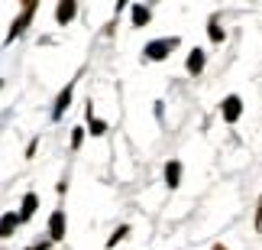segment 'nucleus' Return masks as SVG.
Instances as JSON below:
<instances>
[{"instance_id":"f257e3e1","label":"nucleus","mask_w":262,"mask_h":250,"mask_svg":"<svg viewBox=\"0 0 262 250\" xmlns=\"http://www.w3.org/2000/svg\"><path fill=\"white\" fill-rule=\"evenodd\" d=\"M36 0H26V4H23V13H19L16 20H13V26H10V33H7V43H10V39H16L19 33H23V29L29 26V20H33V13H36Z\"/></svg>"},{"instance_id":"f03ea898","label":"nucleus","mask_w":262,"mask_h":250,"mask_svg":"<svg viewBox=\"0 0 262 250\" xmlns=\"http://www.w3.org/2000/svg\"><path fill=\"white\" fill-rule=\"evenodd\" d=\"M178 46V36H165V39H156V43L146 46V59H152V62H159V59H165L172 49Z\"/></svg>"},{"instance_id":"7ed1b4c3","label":"nucleus","mask_w":262,"mask_h":250,"mask_svg":"<svg viewBox=\"0 0 262 250\" xmlns=\"http://www.w3.org/2000/svg\"><path fill=\"white\" fill-rule=\"evenodd\" d=\"M220 111H224V121L227 124H236L239 114H243V101H239L236 94H230V98H224V107H220Z\"/></svg>"},{"instance_id":"20e7f679","label":"nucleus","mask_w":262,"mask_h":250,"mask_svg":"<svg viewBox=\"0 0 262 250\" xmlns=\"http://www.w3.org/2000/svg\"><path fill=\"white\" fill-rule=\"evenodd\" d=\"M49 234H52V241H62L65 237V211L62 208H55L52 218H49Z\"/></svg>"},{"instance_id":"39448f33","label":"nucleus","mask_w":262,"mask_h":250,"mask_svg":"<svg viewBox=\"0 0 262 250\" xmlns=\"http://www.w3.org/2000/svg\"><path fill=\"white\" fill-rule=\"evenodd\" d=\"M75 13H78V7H75V0H62V4H58L55 7V20H58V23H72V20H75Z\"/></svg>"},{"instance_id":"423d86ee","label":"nucleus","mask_w":262,"mask_h":250,"mask_svg":"<svg viewBox=\"0 0 262 250\" xmlns=\"http://www.w3.org/2000/svg\"><path fill=\"white\" fill-rule=\"evenodd\" d=\"M72 88H75V85H68V88H62V94H58V101H55V107H52V121H62L65 107L72 104Z\"/></svg>"},{"instance_id":"0eeeda50","label":"nucleus","mask_w":262,"mask_h":250,"mask_svg":"<svg viewBox=\"0 0 262 250\" xmlns=\"http://www.w3.org/2000/svg\"><path fill=\"white\" fill-rule=\"evenodd\" d=\"M178 179H181V163L172 159V163H165V185L168 188H178Z\"/></svg>"},{"instance_id":"6e6552de","label":"nucleus","mask_w":262,"mask_h":250,"mask_svg":"<svg viewBox=\"0 0 262 250\" xmlns=\"http://www.w3.org/2000/svg\"><path fill=\"white\" fill-rule=\"evenodd\" d=\"M36 205H39V198H36L33 192H26V195H23V211H19V221L33 218V215H36Z\"/></svg>"},{"instance_id":"1a4fd4ad","label":"nucleus","mask_w":262,"mask_h":250,"mask_svg":"<svg viewBox=\"0 0 262 250\" xmlns=\"http://www.w3.org/2000/svg\"><path fill=\"white\" fill-rule=\"evenodd\" d=\"M188 72L191 75H201V72H204V52H201V49H194V52L188 55Z\"/></svg>"},{"instance_id":"9d476101","label":"nucleus","mask_w":262,"mask_h":250,"mask_svg":"<svg viewBox=\"0 0 262 250\" xmlns=\"http://www.w3.org/2000/svg\"><path fill=\"white\" fill-rule=\"evenodd\" d=\"M149 16H152V13H149V7H143V4L133 7V26H146Z\"/></svg>"},{"instance_id":"9b49d317","label":"nucleus","mask_w":262,"mask_h":250,"mask_svg":"<svg viewBox=\"0 0 262 250\" xmlns=\"http://www.w3.org/2000/svg\"><path fill=\"white\" fill-rule=\"evenodd\" d=\"M88 121H91V133H94V137L107 133V124H104V121H97V117H94V111H88Z\"/></svg>"},{"instance_id":"f8f14e48","label":"nucleus","mask_w":262,"mask_h":250,"mask_svg":"<svg viewBox=\"0 0 262 250\" xmlns=\"http://www.w3.org/2000/svg\"><path fill=\"white\" fill-rule=\"evenodd\" d=\"M207 36H210V43H224V29L217 26V20H210V23H207Z\"/></svg>"},{"instance_id":"ddd939ff","label":"nucleus","mask_w":262,"mask_h":250,"mask_svg":"<svg viewBox=\"0 0 262 250\" xmlns=\"http://www.w3.org/2000/svg\"><path fill=\"white\" fill-rule=\"evenodd\" d=\"M16 221H19V218H16L13 211H7V215H4V237L13 234V224H16Z\"/></svg>"},{"instance_id":"4468645a","label":"nucleus","mask_w":262,"mask_h":250,"mask_svg":"<svg viewBox=\"0 0 262 250\" xmlns=\"http://www.w3.org/2000/svg\"><path fill=\"white\" fill-rule=\"evenodd\" d=\"M126 234H129V227H126V224H123V227H117V231H114V237H110V241H107V247H114L117 241H123Z\"/></svg>"},{"instance_id":"2eb2a0df","label":"nucleus","mask_w":262,"mask_h":250,"mask_svg":"<svg viewBox=\"0 0 262 250\" xmlns=\"http://www.w3.org/2000/svg\"><path fill=\"white\" fill-rule=\"evenodd\" d=\"M256 231H262V195H259V208H256Z\"/></svg>"},{"instance_id":"dca6fc26","label":"nucleus","mask_w":262,"mask_h":250,"mask_svg":"<svg viewBox=\"0 0 262 250\" xmlns=\"http://www.w3.org/2000/svg\"><path fill=\"white\" fill-rule=\"evenodd\" d=\"M29 250H49V244H36V247H29Z\"/></svg>"},{"instance_id":"f3484780","label":"nucleus","mask_w":262,"mask_h":250,"mask_svg":"<svg viewBox=\"0 0 262 250\" xmlns=\"http://www.w3.org/2000/svg\"><path fill=\"white\" fill-rule=\"evenodd\" d=\"M214 250H227V247H224V244H214Z\"/></svg>"}]
</instances>
